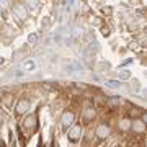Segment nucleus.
Returning a JSON list of instances; mask_svg holds the SVG:
<instances>
[{
  "mask_svg": "<svg viewBox=\"0 0 147 147\" xmlns=\"http://www.w3.org/2000/svg\"><path fill=\"white\" fill-rule=\"evenodd\" d=\"M28 110H30V101H28V100H20V101L15 105V113H16V116L28 113Z\"/></svg>",
  "mask_w": 147,
  "mask_h": 147,
  "instance_id": "5",
  "label": "nucleus"
},
{
  "mask_svg": "<svg viewBox=\"0 0 147 147\" xmlns=\"http://www.w3.org/2000/svg\"><path fill=\"white\" fill-rule=\"evenodd\" d=\"M7 7V0H0V8H5Z\"/></svg>",
  "mask_w": 147,
  "mask_h": 147,
  "instance_id": "19",
  "label": "nucleus"
},
{
  "mask_svg": "<svg viewBox=\"0 0 147 147\" xmlns=\"http://www.w3.org/2000/svg\"><path fill=\"white\" fill-rule=\"evenodd\" d=\"M119 127L123 129V131H126V129H129L131 127V119H127V118H124V119L119 121Z\"/></svg>",
  "mask_w": 147,
  "mask_h": 147,
  "instance_id": "9",
  "label": "nucleus"
},
{
  "mask_svg": "<svg viewBox=\"0 0 147 147\" xmlns=\"http://www.w3.org/2000/svg\"><path fill=\"white\" fill-rule=\"evenodd\" d=\"M110 103H111V105H119V103H121V100H119V98H111V100H110Z\"/></svg>",
  "mask_w": 147,
  "mask_h": 147,
  "instance_id": "17",
  "label": "nucleus"
},
{
  "mask_svg": "<svg viewBox=\"0 0 147 147\" xmlns=\"http://www.w3.org/2000/svg\"><path fill=\"white\" fill-rule=\"evenodd\" d=\"M110 132H111V129H110V126H106V124H100V126L96 127V137L98 139H106V137L110 136Z\"/></svg>",
  "mask_w": 147,
  "mask_h": 147,
  "instance_id": "6",
  "label": "nucleus"
},
{
  "mask_svg": "<svg viewBox=\"0 0 147 147\" xmlns=\"http://www.w3.org/2000/svg\"><path fill=\"white\" fill-rule=\"evenodd\" d=\"M101 31H103V34H108V33H110V30H108V28H103Z\"/></svg>",
  "mask_w": 147,
  "mask_h": 147,
  "instance_id": "20",
  "label": "nucleus"
},
{
  "mask_svg": "<svg viewBox=\"0 0 147 147\" xmlns=\"http://www.w3.org/2000/svg\"><path fill=\"white\" fill-rule=\"evenodd\" d=\"M74 119H75V115H74V111H65L62 115V119H61V124H62V127L64 129H67V127H70L72 126V123H74Z\"/></svg>",
  "mask_w": 147,
  "mask_h": 147,
  "instance_id": "3",
  "label": "nucleus"
},
{
  "mask_svg": "<svg viewBox=\"0 0 147 147\" xmlns=\"http://www.w3.org/2000/svg\"><path fill=\"white\" fill-rule=\"evenodd\" d=\"M23 131L28 136H31L38 131V115H28V118L23 121Z\"/></svg>",
  "mask_w": 147,
  "mask_h": 147,
  "instance_id": "1",
  "label": "nucleus"
},
{
  "mask_svg": "<svg viewBox=\"0 0 147 147\" xmlns=\"http://www.w3.org/2000/svg\"><path fill=\"white\" fill-rule=\"evenodd\" d=\"M3 115H5V113H3V111H0V119H3Z\"/></svg>",
  "mask_w": 147,
  "mask_h": 147,
  "instance_id": "21",
  "label": "nucleus"
},
{
  "mask_svg": "<svg viewBox=\"0 0 147 147\" xmlns=\"http://www.w3.org/2000/svg\"><path fill=\"white\" fill-rule=\"evenodd\" d=\"M129 113H134V116H141L144 113L142 108H137V106H129Z\"/></svg>",
  "mask_w": 147,
  "mask_h": 147,
  "instance_id": "12",
  "label": "nucleus"
},
{
  "mask_svg": "<svg viewBox=\"0 0 147 147\" xmlns=\"http://www.w3.org/2000/svg\"><path fill=\"white\" fill-rule=\"evenodd\" d=\"M82 132H84V126H82V124H77V126H74L72 129L67 132V137H69L72 142H77V141H80Z\"/></svg>",
  "mask_w": 147,
  "mask_h": 147,
  "instance_id": "2",
  "label": "nucleus"
},
{
  "mask_svg": "<svg viewBox=\"0 0 147 147\" xmlns=\"http://www.w3.org/2000/svg\"><path fill=\"white\" fill-rule=\"evenodd\" d=\"M23 67L26 69V70H33V69H34V62H33V61H26Z\"/></svg>",
  "mask_w": 147,
  "mask_h": 147,
  "instance_id": "13",
  "label": "nucleus"
},
{
  "mask_svg": "<svg viewBox=\"0 0 147 147\" xmlns=\"http://www.w3.org/2000/svg\"><path fill=\"white\" fill-rule=\"evenodd\" d=\"M13 13H15V16L18 20H26V16H28V10L23 3H16L13 7Z\"/></svg>",
  "mask_w": 147,
  "mask_h": 147,
  "instance_id": "4",
  "label": "nucleus"
},
{
  "mask_svg": "<svg viewBox=\"0 0 147 147\" xmlns=\"http://www.w3.org/2000/svg\"><path fill=\"white\" fill-rule=\"evenodd\" d=\"M131 127H132V131H136V132H142L144 129H146V123H144L142 119L131 121Z\"/></svg>",
  "mask_w": 147,
  "mask_h": 147,
  "instance_id": "7",
  "label": "nucleus"
},
{
  "mask_svg": "<svg viewBox=\"0 0 147 147\" xmlns=\"http://www.w3.org/2000/svg\"><path fill=\"white\" fill-rule=\"evenodd\" d=\"M72 2L74 0H64V8H67V11H69V8H70V5H72Z\"/></svg>",
  "mask_w": 147,
  "mask_h": 147,
  "instance_id": "15",
  "label": "nucleus"
},
{
  "mask_svg": "<svg viewBox=\"0 0 147 147\" xmlns=\"http://www.w3.org/2000/svg\"><path fill=\"white\" fill-rule=\"evenodd\" d=\"M74 38H82L84 36V30L82 28H79V26H75V28H72V33H70Z\"/></svg>",
  "mask_w": 147,
  "mask_h": 147,
  "instance_id": "10",
  "label": "nucleus"
},
{
  "mask_svg": "<svg viewBox=\"0 0 147 147\" xmlns=\"http://www.w3.org/2000/svg\"><path fill=\"white\" fill-rule=\"evenodd\" d=\"M108 87H115V88H121V84L119 82H115V80H110V82H106Z\"/></svg>",
  "mask_w": 147,
  "mask_h": 147,
  "instance_id": "14",
  "label": "nucleus"
},
{
  "mask_svg": "<svg viewBox=\"0 0 147 147\" xmlns=\"http://www.w3.org/2000/svg\"><path fill=\"white\" fill-rule=\"evenodd\" d=\"M121 79H123V80L129 79V72H123V74H121Z\"/></svg>",
  "mask_w": 147,
  "mask_h": 147,
  "instance_id": "18",
  "label": "nucleus"
},
{
  "mask_svg": "<svg viewBox=\"0 0 147 147\" xmlns=\"http://www.w3.org/2000/svg\"><path fill=\"white\" fill-rule=\"evenodd\" d=\"M36 39H38V34H34V33L30 34V38H28V41H30V42H36Z\"/></svg>",
  "mask_w": 147,
  "mask_h": 147,
  "instance_id": "16",
  "label": "nucleus"
},
{
  "mask_svg": "<svg viewBox=\"0 0 147 147\" xmlns=\"http://www.w3.org/2000/svg\"><path fill=\"white\" fill-rule=\"evenodd\" d=\"M3 62H5V61H3V57H0V65H2Z\"/></svg>",
  "mask_w": 147,
  "mask_h": 147,
  "instance_id": "22",
  "label": "nucleus"
},
{
  "mask_svg": "<svg viewBox=\"0 0 147 147\" xmlns=\"http://www.w3.org/2000/svg\"><path fill=\"white\" fill-rule=\"evenodd\" d=\"M11 100H13V95H11V93L3 95V98H2V101H3V105H7V106H10V105H11Z\"/></svg>",
  "mask_w": 147,
  "mask_h": 147,
  "instance_id": "11",
  "label": "nucleus"
},
{
  "mask_svg": "<svg viewBox=\"0 0 147 147\" xmlns=\"http://www.w3.org/2000/svg\"><path fill=\"white\" fill-rule=\"evenodd\" d=\"M95 118V110L92 108V106H87L84 110V121L85 123H90V121Z\"/></svg>",
  "mask_w": 147,
  "mask_h": 147,
  "instance_id": "8",
  "label": "nucleus"
}]
</instances>
